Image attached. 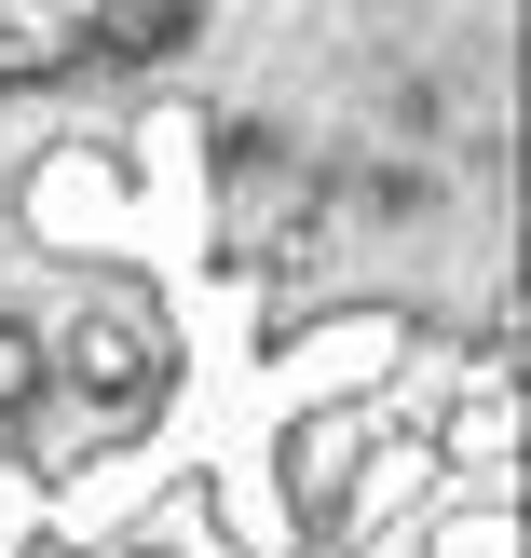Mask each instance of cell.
<instances>
[{
	"mask_svg": "<svg viewBox=\"0 0 531 558\" xmlns=\"http://www.w3.org/2000/svg\"><path fill=\"white\" fill-rule=\"evenodd\" d=\"M14 396H27V341L0 327V409H14Z\"/></svg>",
	"mask_w": 531,
	"mask_h": 558,
	"instance_id": "obj_1",
	"label": "cell"
}]
</instances>
